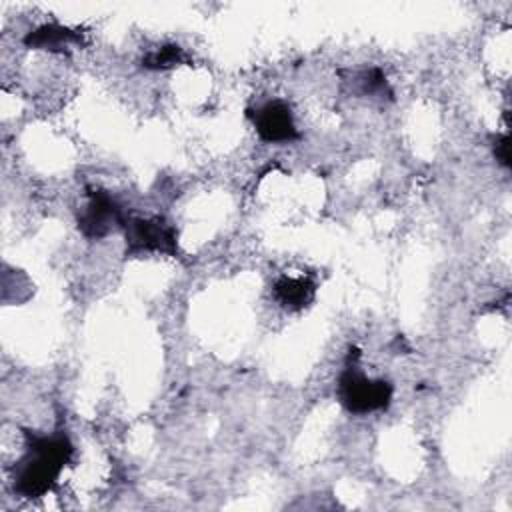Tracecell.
Segmentation results:
<instances>
[{
    "label": "cell",
    "instance_id": "cell-1",
    "mask_svg": "<svg viewBox=\"0 0 512 512\" xmlns=\"http://www.w3.org/2000/svg\"><path fill=\"white\" fill-rule=\"evenodd\" d=\"M72 442L64 432L48 436L26 432V450L12 470L14 492L22 498H40L50 492L72 458Z\"/></svg>",
    "mask_w": 512,
    "mask_h": 512
},
{
    "label": "cell",
    "instance_id": "cell-2",
    "mask_svg": "<svg viewBox=\"0 0 512 512\" xmlns=\"http://www.w3.org/2000/svg\"><path fill=\"white\" fill-rule=\"evenodd\" d=\"M356 356L338 376V400L340 404L354 414H368L388 408L392 400V384L382 378H368L356 364Z\"/></svg>",
    "mask_w": 512,
    "mask_h": 512
},
{
    "label": "cell",
    "instance_id": "cell-3",
    "mask_svg": "<svg viewBox=\"0 0 512 512\" xmlns=\"http://www.w3.org/2000/svg\"><path fill=\"white\" fill-rule=\"evenodd\" d=\"M126 236V254H142V252H162L176 254V228L168 224L164 218H130L124 224Z\"/></svg>",
    "mask_w": 512,
    "mask_h": 512
},
{
    "label": "cell",
    "instance_id": "cell-4",
    "mask_svg": "<svg viewBox=\"0 0 512 512\" xmlns=\"http://www.w3.org/2000/svg\"><path fill=\"white\" fill-rule=\"evenodd\" d=\"M124 224L126 218L120 204L106 190H92L78 212V230L88 240H100L124 228Z\"/></svg>",
    "mask_w": 512,
    "mask_h": 512
},
{
    "label": "cell",
    "instance_id": "cell-5",
    "mask_svg": "<svg viewBox=\"0 0 512 512\" xmlns=\"http://www.w3.org/2000/svg\"><path fill=\"white\" fill-rule=\"evenodd\" d=\"M256 134L270 144H284L298 138L292 110L282 100H270L256 110H250Z\"/></svg>",
    "mask_w": 512,
    "mask_h": 512
},
{
    "label": "cell",
    "instance_id": "cell-6",
    "mask_svg": "<svg viewBox=\"0 0 512 512\" xmlns=\"http://www.w3.org/2000/svg\"><path fill=\"white\" fill-rule=\"evenodd\" d=\"M316 294V284L306 276H280L274 282V298L286 310L306 308Z\"/></svg>",
    "mask_w": 512,
    "mask_h": 512
},
{
    "label": "cell",
    "instance_id": "cell-7",
    "mask_svg": "<svg viewBox=\"0 0 512 512\" xmlns=\"http://www.w3.org/2000/svg\"><path fill=\"white\" fill-rule=\"evenodd\" d=\"M82 34L58 24H44L36 30L28 32L24 44L28 48H44V50H64L70 44H80Z\"/></svg>",
    "mask_w": 512,
    "mask_h": 512
},
{
    "label": "cell",
    "instance_id": "cell-8",
    "mask_svg": "<svg viewBox=\"0 0 512 512\" xmlns=\"http://www.w3.org/2000/svg\"><path fill=\"white\" fill-rule=\"evenodd\" d=\"M186 62V54L178 44H164L142 58V66L148 70H168Z\"/></svg>",
    "mask_w": 512,
    "mask_h": 512
},
{
    "label": "cell",
    "instance_id": "cell-9",
    "mask_svg": "<svg viewBox=\"0 0 512 512\" xmlns=\"http://www.w3.org/2000/svg\"><path fill=\"white\" fill-rule=\"evenodd\" d=\"M494 154H496V160H498L502 166H508V160H510V144H508V136H500V138H496V142H494Z\"/></svg>",
    "mask_w": 512,
    "mask_h": 512
}]
</instances>
